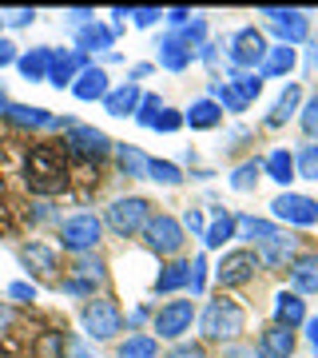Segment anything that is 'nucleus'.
Returning <instances> with one entry per match:
<instances>
[{
	"instance_id": "nucleus-8",
	"label": "nucleus",
	"mask_w": 318,
	"mask_h": 358,
	"mask_svg": "<svg viewBox=\"0 0 318 358\" xmlns=\"http://www.w3.org/2000/svg\"><path fill=\"white\" fill-rule=\"evenodd\" d=\"M143 243L152 247L155 255H175L183 247V223L171 215H152L143 227Z\"/></svg>"
},
{
	"instance_id": "nucleus-1",
	"label": "nucleus",
	"mask_w": 318,
	"mask_h": 358,
	"mask_svg": "<svg viewBox=\"0 0 318 358\" xmlns=\"http://www.w3.org/2000/svg\"><path fill=\"white\" fill-rule=\"evenodd\" d=\"M247 327V315H243L239 303H231V299H211L203 310H199V331H203L207 343H235Z\"/></svg>"
},
{
	"instance_id": "nucleus-57",
	"label": "nucleus",
	"mask_w": 318,
	"mask_h": 358,
	"mask_svg": "<svg viewBox=\"0 0 318 358\" xmlns=\"http://www.w3.org/2000/svg\"><path fill=\"white\" fill-rule=\"evenodd\" d=\"M4 108H8V96H4V88H0V112H4Z\"/></svg>"
},
{
	"instance_id": "nucleus-38",
	"label": "nucleus",
	"mask_w": 318,
	"mask_h": 358,
	"mask_svg": "<svg viewBox=\"0 0 318 358\" xmlns=\"http://www.w3.org/2000/svg\"><path fill=\"white\" fill-rule=\"evenodd\" d=\"M211 100H215L219 108H227V112H243V108H247V100L231 88L227 80H215V84H211Z\"/></svg>"
},
{
	"instance_id": "nucleus-48",
	"label": "nucleus",
	"mask_w": 318,
	"mask_h": 358,
	"mask_svg": "<svg viewBox=\"0 0 318 358\" xmlns=\"http://www.w3.org/2000/svg\"><path fill=\"white\" fill-rule=\"evenodd\" d=\"M64 20L80 32V28H88L92 20H96V13H92V8H68V13H64Z\"/></svg>"
},
{
	"instance_id": "nucleus-17",
	"label": "nucleus",
	"mask_w": 318,
	"mask_h": 358,
	"mask_svg": "<svg viewBox=\"0 0 318 358\" xmlns=\"http://www.w3.org/2000/svg\"><path fill=\"white\" fill-rule=\"evenodd\" d=\"M84 56H80V52H56V56H52V72H48V84L52 88H72V84H76L80 80V72H84Z\"/></svg>"
},
{
	"instance_id": "nucleus-6",
	"label": "nucleus",
	"mask_w": 318,
	"mask_h": 358,
	"mask_svg": "<svg viewBox=\"0 0 318 358\" xmlns=\"http://www.w3.org/2000/svg\"><path fill=\"white\" fill-rule=\"evenodd\" d=\"M263 60H267V36L259 28H239L231 36V68L254 72V68H263Z\"/></svg>"
},
{
	"instance_id": "nucleus-42",
	"label": "nucleus",
	"mask_w": 318,
	"mask_h": 358,
	"mask_svg": "<svg viewBox=\"0 0 318 358\" xmlns=\"http://www.w3.org/2000/svg\"><path fill=\"white\" fill-rule=\"evenodd\" d=\"M191 294H203L207 291V255H195V263H191Z\"/></svg>"
},
{
	"instance_id": "nucleus-50",
	"label": "nucleus",
	"mask_w": 318,
	"mask_h": 358,
	"mask_svg": "<svg viewBox=\"0 0 318 358\" xmlns=\"http://www.w3.org/2000/svg\"><path fill=\"white\" fill-rule=\"evenodd\" d=\"M8 64H16V44L0 36V68H8Z\"/></svg>"
},
{
	"instance_id": "nucleus-21",
	"label": "nucleus",
	"mask_w": 318,
	"mask_h": 358,
	"mask_svg": "<svg viewBox=\"0 0 318 358\" xmlns=\"http://www.w3.org/2000/svg\"><path fill=\"white\" fill-rule=\"evenodd\" d=\"M143 92L131 84V80H124L120 88H112L108 96H103V112L108 115H136V108H140Z\"/></svg>"
},
{
	"instance_id": "nucleus-7",
	"label": "nucleus",
	"mask_w": 318,
	"mask_h": 358,
	"mask_svg": "<svg viewBox=\"0 0 318 358\" xmlns=\"http://www.w3.org/2000/svg\"><path fill=\"white\" fill-rule=\"evenodd\" d=\"M270 215L282 219V223H294V227H315L318 223V199L298 195V192H282V195H275Z\"/></svg>"
},
{
	"instance_id": "nucleus-51",
	"label": "nucleus",
	"mask_w": 318,
	"mask_h": 358,
	"mask_svg": "<svg viewBox=\"0 0 318 358\" xmlns=\"http://www.w3.org/2000/svg\"><path fill=\"white\" fill-rule=\"evenodd\" d=\"M167 16V24H171V28H187L191 24V13H187V8H171V13H164Z\"/></svg>"
},
{
	"instance_id": "nucleus-35",
	"label": "nucleus",
	"mask_w": 318,
	"mask_h": 358,
	"mask_svg": "<svg viewBox=\"0 0 318 358\" xmlns=\"http://www.w3.org/2000/svg\"><path fill=\"white\" fill-rule=\"evenodd\" d=\"M147 179L164 183V187H179V183H183V171H179L171 159H152V164H147Z\"/></svg>"
},
{
	"instance_id": "nucleus-25",
	"label": "nucleus",
	"mask_w": 318,
	"mask_h": 358,
	"mask_svg": "<svg viewBox=\"0 0 318 358\" xmlns=\"http://www.w3.org/2000/svg\"><path fill=\"white\" fill-rule=\"evenodd\" d=\"M263 176L275 179L279 187H291V179H298L294 176V155L287 152V148H275V152L263 159Z\"/></svg>"
},
{
	"instance_id": "nucleus-23",
	"label": "nucleus",
	"mask_w": 318,
	"mask_h": 358,
	"mask_svg": "<svg viewBox=\"0 0 318 358\" xmlns=\"http://www.w3.org/2000/svg\"><path fill=\"white\" fill-rule=\"evenodd\" d=\"M291 291L318 294V255H298L291 263Z\"/></svg>"
},
{
	"instance_id": "nucleus-9",
	"label": "nucleus",
	"mask_w": 318,
	"mask_h": 358,
	"mask_svg": "<svg viewBox=\"0 0 318 358\" xmlns=\"http://www.w3.org/2000/svg\"><path fill=\"white\" fill-rule=\"evenodd\" d=\"M64 148L80 159H103V155L112 152V140L103 136L100 128H88V124H72V128L64 131Z\"/></svg>"
},
{
	"instance_id": "nucleus-11",
	"label": "nucleus",
	"mask_w": 318,
	"mask_h": 358,
	"mask_svg": "<svg viewBox=\"0 0 318 358\" xmlns=\"http://www.w3.org/2000/svg\"><path fill=\"white\" fill-rule=\"evenodd\" d=\"M195 322V303L191 299H175V303H164L155 310V334L159 338H179V334L191 331Z\"/></svg>"
},
{
	"instance_id": "nucleus-55",
	"label": "nucleus",
	"mask_w": 318,
	"mask_h": 358,
	"mask_svg": "<svg viewBox=\"0 0 318 358\" xmlns=\"http://www.w3.org/2000/svg\"><path fill=\"white\" fill-rule=\"evenodd\" d=\"M143 319H147V307H136L131 315H127V327H140Z\"/></svg>"
},
{
	"instance_id": "nucleus-12",
	"label": "nucleus",
	"mask_w": 318,
	"mask_h": 358,
	"mask_svg": "<svg viewBox=\"0 0 318 358\" xmlns=\"http://www.w3.org/2000/svg\"><path fill=\"white\" fill-rule=\"evenodd\" d=\"M294 251H298V239L294 235H287V231H275V235H267V239H259L254 243V259H259V267H287V263H294Z\"/></svg>"
},
{
	"instance_id": "nucleus-22",
	"label": "nucleus",
	"mask_w": 318,
	"mask_h": 358,
	"mask_svg": "<svg viewBox=\"0 0 318 358\" xmlns=\"http://www.w3.org/2000/svg\"><path fill=\"white\" fill-rule=\"evenodd\" d=\"M183 124H187V128H195V131L219 128V124H223V108H219L211 96H203V100H195L187 112H183Z\"/></svg>"
},
{
	"instance_id": "nucleus-34",
	"label": "nucleus",
	"mask_w": 318,
	"mask_h": 358,
	"mask_svg": "<svg viewBox=\"0 0 318 358\" xmlns=\"http://www.w3.org/2000/svg\"><path fill=\"white\" fill-rule=\"evenodd\" d=\"M227 84L239 92L247 103L259 100V92H263V76H259V72H239V68H231V80H227Z\"/></svg>"
},
{
	"instance_id": "nucleus-5",
	"label": "nucleus",
	"mask_w": 318,
	"mask_h": 358,
	"mask_svg": "<svg viewBox=\"0 0 318 358\" xmlns=\"http://www.w3.org/2000/svg\"><path fill=\"white\" fill-rule=\"evenodd\" d=\"M103 239V219L96 215H72L60 223V247L72 255H92Z\"/></svg>"
},
{
	"instance_id": "nucleus-4",
	"label": "nucleus",
	"mask_w": 318,
	"mask_h": 358,
	"mask_svg": "<svg viewBox=\"0 0 318 358\" xmlns=\"http://www.w3.org/2000/svg\"><path fill=\"white\" fill-rule=\"evenodd\" d=\"M147 219H152V203L143 199V195H127V199H115L112 207H108V215H103V223L115 231V235H140L143 227H147Z\"/></svg>"
},
{
	"instance_id": "nucleus-3",
	"label": "nucleus",
	"mask_w": 318,
	"mask_h": 358,
	"mask_svg": "<svg viewBox=\"0 0 318 358\" xmlns=\"http://www.w3.org/2000/svg\"><path fill=\"white\" fill-rule=\"evenodd\" d=\"M80 322H84V334L96 338V343H108V338L124 331V315H120L112 299H88L84 310H80Z\"/></svg>"
},
{
	"instance_id": "nucleus-32",
	"label": "nucleus",
	"mask_w": 318,
	"mask_h": 358,
	"mask_svg": "<svg viewBox=\"0 0 318 358\" xmlns=\"http://www.w3.org/2000/svg\"><path fill=\"white\" fill-rule=\"evenodd\" d=\"M115 358H159V343L152 334H127V343H120Z\"/></svg>"
},
{
	"instance_id": "nucleus-36",
	"label": "nucleus",
	"mask_w": 318,
	"mask_h": 358,
	"mask_svg": "<svg viewBox=\"0 0 318 358\" xmlns=\"http://www.w3.org/2000/svg\"><path fill=\"white\" fill-rule=\"evenodd\" d=\"M259 176H263V164L259 159H247V164H239L231 171V187L235 192H251L254 183H259Z\"/></svg>"
},
{
	"instance_id": "nucleus-20",
	"label": "nucleus",
	"mask_w": 318,
	"mask_h": 358,
	"mask_svg": "<svg viewBox=\"0 0 318 358\" xmlns=\"http://www.w3.org/2000/svg\"><path fill=\"white\" fill-rule=\"evenodd\" d=\"M112 44H115V28L100 24V20H92L88 28H80L76 32V52L80 56H88V52H108Z\"/></svg>"
},
{
	"instance_id": "nucleus-10",
	"label": "nucleus",
	"mask_w": 318,
	"mask_h": 358,
	"mask_svg": "<svg viewBox=\"0 0 318 358\" xmlns=\"http://www.w3.org/2000/svg\"><path fill=\"white\" fill-rule=\"evenodd\" d=\"M254 271H259V259H254V251L239 247V251H227V255L219 259L215 282H219V287H243V282L254 279Z\"/></svg>"
},
{
	"instance_id": "nucleus-26",
	"label": "nucleus",
	"mask_w": 318,
	"mask_h": 358,
	"mask_svg": "<svg viewBox=\"0 0 318 358\" xmlns=\"http://www.w3.org/2000/svg\"><path fill=\"white\" fill-rule=\"evenodd\" d=\"M294 48L291 44H279V48H267V60H263V68H259V76H291L294 72Z\"/></svg>"
},
{
	"instance_id": "nucleus-37",
	"label": "nucleus",
	"mask_w": 318,
	"mask_h": 358,
	"mask_svg": "<svg viewBox=\"0 0 318 358\" xmlns=\"http://www.w3.org/2000/svg\"><path fill=\"white\" fill-rule=\"evenodd\" d=\"M235 231H243V235H247V239H254V243H259V239H267V235H275V223H267V219H254V215H235Z\"/></svg>"
},
{
	"instance_id": "nucleus-19",
	"label": "nucleus",
	"mask_w": 318,
	"mask_h": 358,
	"mask_svg": "<svg viewBox=\"0 0 318 358\" xmlns=\"http://www.w3.org/2000/svg\"><path fill=\"white\" fill-rule=\"evenodd\" d=\"M275 322H279V327H287V331L303 327V322H306L303 294H294V291H279V294H275Z\"/></svg>"
},
{
	"instance_id": "nucleus-29",
	"label": "nucleus",
	"mask_w": 318,
	"mask_h": 358,
	"mask_svg": "<svg viewBox=\"0 0 318 358\" xmlns=\"http://www.w3.org/2000/svg\"><path fill=\"white\" fill-rule=\"evenodd\" d=\"M20 263H24L28 271H40V275H56V251L44 247V243L20 247Z\"/></svg>"
},
{
	"instance_id": "nucleus-15",
	"label": "nucleus",
	"mask_w": 318,
	"mask_h": 358,
	"mask_svg": "<svg viewBox=\"0 0 318 358\" xmlns=\"http://www.w3.org/2000/svg\"><path fill=\"white\" fill-rule=\"evenodd\" d=\"M155 60H159V68H167V72H187V64L195 60V52L183 44L179 32H167V36H159V44H155Z\"/></svg>"
},
{
	"instance_id": "nucleus-43",
	"label": "nucleus",
	"mask_w": 318,
	"mask_h": 358,
	"mask_svg": "<svg viewBox=\"0 0 318 358\" xmlns=\"http://www.w3.org/2000/svg\"><path fill=\"white\" fill-rule=\"evenodd\" d=\"M4 294H8V299H13V303H36V282H8V287H4Z\"/></svg>"
},
{
	"instance_id": "nucleus-47",
	"label": "nucleus",
	"mask_w": 318,
	"mask_h": 358,
	"mask_svg": "<svg viewBox=\"0 0 318 358\" xmlns=\"http://www.w3.org/2000/svg\"><path fill=\"white\" fill-rule=\"evenodd\" d=\"M127 16H131V24L136 28H152V24H159V16L164 13H159V8H131Z\"/></svg>"
},
{
	"instance_id": "nucleus-54",
	"label": "nucleus",
	"mask_w": 318,
	"mask_h": 358,
	"mask_svg": "<svg viewBox=\"0 0 318 358\" xmlns=\"http://www.w3.org/2000/svg\"><path fill=\"white\" fill-rule=\"evenodd\" d=\"M306 338H310V346L318 350V319H306Z\"/></svg>"
},
{
	"instance_id": "nucleus-39",
	"label": "nucleus",
	"mask_w": 318,
	"mask_h": 358,
	"mask_svg": "<svg viewBox=\"0 0 318 358\" xmlns=\"http://www.w3.org/2000/svg\"><path fill=\"white\" fill-rule=\"evenodd\" d=\"M294 176L298 179H315L318 183V143H306L303 152L294 155Z\"/></svg>"
},
{
	"instance_id": "nucleus-31",
	"label": "nucleus",
	"mask_w": 318,
	"mask_h": 358,
	"mask_svg": "<svg viewBox=\"0 0 318 358\" xmlns=\"http://www.w3.org/2000/svg\"><path fill=\"white\" fill-rule=\"evenodd\" d=\"M72 271H76V282L88 287V291H96V282H103V275H108L100 255H76V267Z\"/></svg>"
},
{
	"instance_id": "nucleus-52",
	"label": "nucleus",
	"mask_w": 318,
	"mask_h": 358,
	"mask_svg": "<svg viewBox=\"0 0 318 358\" xmlns=\"http://www.w3.org/2000/svg\"><path fill=\"white\" fill-rule=\"evenodd\" d=\"M183 223H187L191 235H203V231H207V219L199 215V211H187V219H183Z\"/></svg>"
},
{
	"instance_id": "nucleus-33",
	"label": "nucleus",
	"mask_w": 318,
	"mask_h": 358,
	"mask_svg": "<svg viewBox=\"0 0 318 358\" xmlns=\"http://www.w3.org/2000/svg\"><path fill=\"white\" fill-rule=\"evenodd\" d=\"M115 152H120V167H124L127 176H131V179H147V164H152V159H147L140 148H131V143H120Z\"/></svg>"
},
{
	"instance_id": "nucleus-41",
	"label": "nucleus",
	"mask_w": 318,
	"mask_h": 358,
	"mask_svg": "<svg viewBox=\"0 0 318 358\" xmlns=\"http://www.w3.org/2000/svg\"><path fill=\"white\" fill-rule=\"evenodd\" d=\"M179 36H183V44H187L191 52H195V48H203V44H207V20H203V16H191V24L183 28Z\"/></svg>"
},
{
	"instance_id": "nucleus-53",
	"label": "nucleus",
	"mask_w": 318,
	"mask_h": 358,
	"mask_svg": "<svg viewBox=\"0 0 318 358\" xmlns=\"http://www.w3.org/2000/svg\"><path fill=\"white\" fill-rule=\"evenodd\" d=\"M8 322H13V307H8V303H0V334L8 331Z\"/></svg>"
},
{
	"instance_id": "nucleus-44",
	"label": "nucleus",
	"mask_w": 318,
	"mask_h": 358,
	"mask_svg": "<svg viewBox=\"0 0 318 358\" xmlns=\"http://www.w3.org/2000/svg\"><path fill=\"white\" fill-rule=\"evenodd\" d=\"M303 131L310 140H318V96H310L306 108H303Z\"/></svg>"
},
{
	"instance_id": "nucleus-45",
	"label": "nucleus",
	"mask_w": 318,
	"mask_h": 358,
	"mask_svg": "<svg viewBox=\"0 0 318 358\" xmlns=\"http://www.w3.org/2000/svg\"><path fill=\"white\" fill-rule=\"evenodd\" d=\"M179 128H183V112H171V108H164L152 131H167V136H171V131H179Z\"/></svg>"
},
{
	"instance_id": "nucleus-13",
	"label": "nucleus",
	"mask_w": 318,
	"mask_h": 358,
	"mask_svg": "<svg viewBox=\"0 0 318 358\" xmlns=\"http://www.w3.org/2000/svg\"><path fill=\"white\" fill-rule=\"evenodd\" d=\"M4 120L16 124V128H32V131H44V128H72L64 115H52L48 108H28V103H8L4 108Z\"/></svg>"
},
{
	"instance_id": "nucleus-28",
	"label": "nucleus",
	"mask_w": 318,
	"mask_h": 358,
	"mask_svg": "<svg viewBox=\"0 0 318 358\" xmlns=\"http://www.w3.org/2000/svg\"><path fill=\"white\" fill-rule=\"evenodd\" d=\"M231 239H235V215H231V211H219V215L207 223V231H203V247L219 251V247L231 243Z\"/></svg>"
},
{
	"instance_id": "nucleus-40",
	"label": "nucleus",
	"mask_w": 318,
	"mask_h": 358,
	"mask_svg": "<svg viewBox=\"0 0 318 358\" xmlns=\"http://www.w3.org/2000/svg\"><path fill=\"white\" fill-rule=\"evenodd\" d=\"M159 112H164V100L147 92V96L140 100V108H136V124H140V128H155V120H159Z\"/></svg>"
},
{
	"instance_id": "nucleus-56",
	"label": "nucleus",
	"mask_w": 318,
	"mask_h": 358,
	"mask_svg": "<svg viewBox=\"0 0 318 358\" xmlns=\"http://www.w3.org/2000/svg\"><path fill=\"white\" fill-rule=\"evenodd\" d=\"M72 358H92L88 346H84V343H72Z\"/></svg>"
},
{
	"instance_id": "nucleus-59",
	"label": "nucleus",
	"mask_w": 318,
	"mask_h": 358,
	"mask_svg": "<svg viewBox=\"0 0 318 358\" xmlns=\"http://www.w3.org/2000/svg\"><path fill=\"white\" fill-rule=\"evenodd\" d=\"M0 358H4V355H0Z\"/></svg>"
},
{
	"instance_id": "nucleus-2",
	"label": "nucleus",
	"mask_w": 318,
	"mask_h": 358,
	"mask_svg": "<svg viewBox=\"0 0 318 358\" xmlns=\"http://www.w3.org/2000/svg\"><path fill=\"white\" fill-rule=\"evenodd\" d=\"M24 179L36 195H56L68 187V164L56 148H36L24 164Z\"/></svg>"
},
{
	"instance_id": "nucleus-16",
	"label": "nucleus",
	"mask_w": 318,
	"mask_h": 358,
	"mask_svg": "<svg viewBox=\"0 0 318 358\" xmlns=\"http://www.w3.org/2000/svg\"><path fill=\"white\" fill-rule=\"evenodd\" d=\"M254 355L259 358H291L294 355V331H287V327H279V322H270L267 331L259 334Z\"/></svg>"
},
{
	"instance_id": "nucleus-30",
	"label": "nucleus",
	"mask_w": 318,
	"mask_h": 358,
	"mask_svg": "<svg viewBox=\"0 0 318 358\" xmlns=\"http://www.w3.org/2000/svg\"><path fill=\"white\" fill-rule=\"evenodd\" d=\"M191 282V263H167L155 279V294H171V291H183Z\"/></svg>"
},
{
	"instance_id": "nucleus-24",
	"label": "nucleus",
	"mask_w": 318,
	"mask_h": 358,
	"mask_svg": "<svg viewBox=\"0 0 318 358\" xmlns=\"http://www.w3.org/2000/svg\"><path fill=\"white\" fill-rule=\"evenodd\" d=\"M52 48H28L24 56H16V68H20V76L24 80H48L52 72Z\"/></svg>"
},
{
	"instance_id": "nucleus-46",
	"label": "nucleus",
	"mask_w": 318,
	"mask_h": 358,
	"mask_svg": "<svg viewBox=\"0 0 318 358\" xmlns=\"http://www.w3.org/2000/svg\"><path fill=\"white\" fill-rule=\"evenodd\" d=\"M164 358H207V350L199 343H175Z\"/></svg>"
},
{
	"instance_id": "nucleus-58",
	"label": "nucleus",
	"mask_w": 318,
	"mask_h": 358,
	"mask_svg": "<svg viewBox=\"0 0 318 358\" xmlns=\"http://www.w3.org/2000/svg\"><path fill=\"white\" fill-rule=\"evenodd\" d=\"M310 64H318V48H310Z\"/></svg>"
},
{
	"instance_id": "nucleus-49",
	"label": "nucleus",
	"mask_w": 318,
	"mask_h": 358,
	"mask_svg": "<svg viewBox=\"0 0 318 358\" xmlns=\"http://www.w3.org/2000/svg\"><path fill=\"white\" fill-rule=\"evenodd\" d=\"M32 20H36L32 8H16V13H8V24H13V28H28Z\"/></svg>"
},
{
	"instance_id": "nucleus-27",
	"label": "nucleus",
	"mask_w": 318,
	"mask_h": 358,
	"mask_svg": "<svg viewBox=\"0 0 318 358\" xmlns=\"http://www.w3.org/2000/svg\"><path fill=\"white\" fill-rule=\"evenodd\" d=\"M298 100H303V88H298V84H287V92L275 100V108H270V115H267V128H282V124L298 112Z\"/></svg>"
},
{
	"instance_id": "nucleus-18",
	"label": "nucleus",
	"mask_w": 318,
	"mask_h": 358,
	"mask_svg": "<svg viewBox=\"0 0 318 358\" xmlns=\"http://www.w3.org/2000/svg\"><path fill=\"white\" fill-rule=\"evenodd\" d=\"M108 92H112V84H108V72H103L100 64H88L84 72H80V80L72 84V96H76V100H84V103L103 100Z\"/></svg>"
},
{
	"instance_id": "nucleus-14",
	"label": "nucleus",
	"mask_w": 318,
	"mask_h": 358,
	"mask_svg": "<svg viewBox=\"0 0 318 358\" xmlns=\"http://www.w3.org/2000/svg\"><path fill=\"white\" fill-rule=\"evenodd\" d=\"M263 16H270L282 44H303L310 36V16L298 13V8H263Z\"/></svg>"
}]
</instances>
